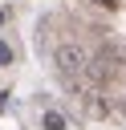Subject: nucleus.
<instances>
[{"mask_svg": "<svg viewBox=\"0 0 126 130\" xmlns=\"http://www.w3.org/2000/svg\"><path fill=\"white\" fill-rule=\"evenodd\" d=\"M41 126H45V130H65V114H61V110H45Z\"/></svg>", "mask_w": 126, "mask_h": 130, "instance_id": "nucleus-3", "label": "nucleus"}, {"mask_svg": "<svg viewBox=\"0 0 126 130\" xmlns=\"http://www.w3.org/2000/svg\"><path fill=\"white\" fill-rule=\"evenodd\" d=\"M4 110H8V93H0V114H4Z\"/></svg>", "mask_w": 126, "mask_h": 130, "instance_id": "nucleus-6", "label": "nucleus"}, {"mask_svg": "<svg viewBox=\"0 0 126 130\" xmlns=\"http://www.w3.org/2000/svg\"><path fill=\"white\" fill-rule=\"evenodd\" d=\"M122 69V53H118V45H102L93 57H89V65H85V85H106L114 73Z\"/></svg>", "mask_w": 126, "mask_h": 130, "instance_id": "nucleus-2", "label": "nucleus"}, {"mask_svg": "<svg viewBox=\"0 0 126 130\" xmlns=\"http://www.w3.org/2000/svg\"><path fill=\"white\" fill-rule=\"evenodd\" d=\"M0 24H4V12H0Z\"/></svg>", "mask_w": 126, "mask_h": 130, "instance_id": "nucleus-7", "label": "nucleus"}, {"mask_svg": "<svg viewBox=\"0 0 126 130\" xmlns=\"http://www.w3.org/2000/svg\"><path fill=\"white\" fill-rule=\"evenodd\" d=\"M12 57H16V53H12V45H8V41H0V65H12Z\"/></svg>", "mask_w": 126, "mask_h": 130, "instance_id": "nucleus-4", "label": "nucleus"}, {"mask_svg": "<svg viewBox=\"0 0 126 130\" xmlns=\"http://www.w3.org/2000/svg\"><path fill=\"white\" fill-rule=\"evenodd\" d=\"M53 65H57V73L69 81V89H77V85L85 81V65H89V53H85L81 45L65 41V45H57V53H53Z\"/></svg>", "mask_w": 126, "mask_h": 130, "instance_id": "nucleus-1", "label": "nucleus"}, {"mask_svg": "<svg viewBox=\"0 0 126 130\" xmlns=\"http://www.w3.org/2000/svg\"><path fill=\"white\" fill-rule=\"evenodd\" d=\"M93 4H98V8H106V12H114V8L122 4V0H93Z\"/></svg>", "mask_w": 126, "mask_h": 130, "instance_id": "nucleus-5", "label": "nucleus"}]
</instances>
